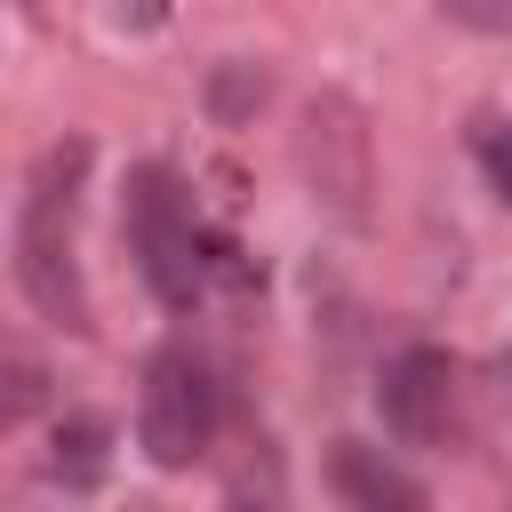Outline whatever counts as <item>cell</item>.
Listing matches in <instances>:
<instances>
[{
    "instance_id": "1",
    "label": "cell",
    "mask_w": 512,
    "mask_h": 512,
    "mask_svg": "<svg viewBox=\"0 0 512 512\" xmlns=\"http://www.w3.org/2000/svg\"><path fill=\"white\" fill-rule=\"evenodd\" d=\"M80 176H88V144H80V136L56 144V152H40L32 192H24V216H16V280H24V296H32L56 328H72V336L96 328V304H88V280H80V256H72Z\"/></svg>"
},
{
    "instance_id": "2",
    "label": "cell",
    "mask_w": 512,
    "mask_h": 512,
    "mask_svg": "<svg viewBox=\"0 0 512 512\" xmlns=\"http://www.w3.org/2000/svg\"><path fill=\"white\" fill-rule=\"evenodd\" d=\"M296 176L304 192L336 216V224H368V192H376V144H368V112L344 88H320L296 112Z\"/></svg>"
},
{
    "instance_id": "3",
    "label": "cell",
    "mask_w": 512,
    "mask_h": 512,
    "mask_svg": "<svg viewBox=\"0 0 512 512\" xmlns=\"http://www.w3.org/2000/svg\"><path fill=\"white\" fill-rule=\"evenodd\" d=\"M128 248L144 264V288L168 304V312H192L200 304V224H192V200L176 192L168 168H136L128 176Z\"/></svg>"
},
{
    "instance_id": "4",
    "label": "cell",
    "mask_w": 512,
    "mask_h": 512,
    "mask_svg": "<svg viewBox=\"0 0 512 512\" xmlns=\"http://www.w3.org/2000/svg\"><path fill=\"white\" fill-rule=\"evenodd\" d=\"M136 440H144V456H152L160 472H184V464L208 456V440H216V376H208V360L160 352V360L144 368Z\"/></svg>"
},
{
    "instance_id": "5",
    "label": "cell",
    "mask_w": 512,
    "mask_h": 512,
    "mask_svg": "<svg viewBox=\"0 0 512 512\" xmlns=\"http://www.w3.org/2000/svg\"><path fill=\"white\" fill-rule=\"evenodd\" d=\"M376 408H384V432L400 448H440L448 424H456V360L440 344H408L384 360V384H376Z\"/></svg>"
},
{
    "instance_id": "6",
    "label": "cell",
    "mask_w": 512,
    "mask_h": 512,
    "mask_svg": "<svg viewBox=\"0 0 512 512\" xmlns=\"http://www.w3.org/2000/svg\"><path fill=\"white\" fill-rule=\"evenodd\" d=\"M328 488L344 496V512H432L424 480L408 464H392L384 448H368V440H336L328 448Z\"/></svg>"
},
{
    "instance_id": "7",
    "label": "cell",
    "mask_w": 512,
    "mask_h": 512,
    "mask_svg": "<svg viewBox=\"0 0 512 512\" xmlns=\"http://www.w3.org/2000/svg\"><path fill=\"white\" fill-rule=\"evenodd\" d=\"M104 464H112V424H104L96 408H72V416L56 424V440H48V480H64V488H96Z\"/></svg>"
},
{
    "instance_id": "8",
    "label": "cell",
    "mask_w": 512,
    "mask_h": 512,
    "mask_svg": "<svg viewBox=\"0 0 512 512\" xmlns=\"http://www.w3.org/2000/svg\"><path fill=\"white\" fill-rule=\"evenodd\" d=\"M264 96H272V72H264V64H240V56H232V64H216V72H208V120H216V128L256 120V112H264Z\"/></svg>"
},
{
    "instance_id": "9",
    "label": "cell",
    "mask_w": 512,
    "mask_h": 512,
    "mask_svg": "<svg viewBox=\"0 0 512 512\" xmlns=\"http://www.w3.org/2000/svg\"><path fill=\"white\" fill-rule=\"evenodd\" d=\"M48 368L40 360H0V440L16 432V424H32L40 408H48Z\"/></svg>"
},
{
    "instance_id": "10",
    "label": "cell",
    "mask_w": 512,
    "mask_h": 512,
    "mask_svg": "<svg viewBox=\"0 0 512 512\" xmlns=\"http://www.w3.org/2000/svg\"><path fill=\"white\" fill-rule=\"evenodd\" d=\"M472 152H480V168H488V184L512 200V120H480V136H472Z\"/></svg>"
},
{
    "instance_id": "11",
    "label": "cell",
    "mask_w": 512,
    "mask_h": 512,
    "mask_svg": "<svg viewBox=\"0 0 512 512\" xmlns=\"http://www.w3.org/2000/svg\"><path fill=\"white\" fill-rule=\"evenodd\" d=\"M456 24H472V32H504L512 24V0H440Z\"/></svg>"
},
{
    "instance_id": "12",
    "label": "cell",
    "mask_w": 512,
    "mask_h": 512,
    "mask_svg": "<svg viewBox=\"0 0 512 512\" xmlns=\"http://www.w3.org/2000/svg\"><path fill=\"white\" fill-rule=\"evenodd\" d=\"M240 512H256V504H240Z\"/></svg>"
},
{
    "instance_id": "13",
    "label": "cell",
    "mask_w": 512,
    "mask_h": 512,
    "mask_svg": "<svg viewBox=\"0 0 512 512\" xmlns=\"http://www.w3.org/2000/svg\"><path fill=\"white\" fill-rule=\"evenodd\" d=\"M504 376H512V368H504Z\"/></svg>"
}]
</instances>
